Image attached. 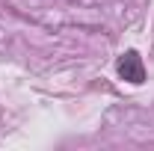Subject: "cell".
I'll use <instances>...</instances> for the list:
<instances>
[{
    "mask_svg": "<svg viewBox=\"0 0 154 151\" xmlns=\"http://www.w3.org/2000/svg\"><path fill=\"white\" fill-rule=\"evenodd\" d=\"M116 71H119L122 80H128V83H134V86H139V83L145 80V65H142V57H139L136 51L122 54V57H119V65H116Z\"/></svg>",
    "mask_w": 154,
    "mask_h": 151,
    "instance_id": "1",
    "label": "cell"
}]
</instances>
